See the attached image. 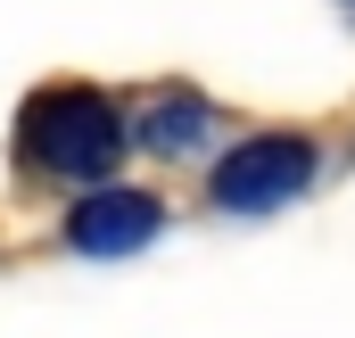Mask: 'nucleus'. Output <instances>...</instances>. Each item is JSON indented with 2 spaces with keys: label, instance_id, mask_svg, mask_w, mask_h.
Wrapping results in <instances>:
<instances>
[{
  "label": "nucleus",
  "instance_id": "obj_1",
  "mask_svg": "<svg viewBox=\"0 0 355 338\" xmlns=\"http://www.w3.org/2000/svg\"><path fill=\"white\" fill-rule=\"evenodd\" d=\"M17 149L25 166L50 173V181H107L124 157V116L116 99L91 83H58L25 99V124H17Z\"/></svg>",
  "mask_w": 355,
  "mask_h": 338
},
{
  "label": "nucleus",
  "instance_id": "obj_2",
  "mask_svg": "<svg viewBox=\"0 0 355 338\" xmlns=\"http://www.w3.org/2000/svg\"><path fill=\"white\" fill-rule=\"evenodd\" d=\"M314 173H322V157H314V141H306V132H248V141L215 166L207 198H215L223 215H272V206L306 198V190H314Z\"/></svg>",
  "mask_w": 355,
  "mask_h": 338
},
{
  "label": "nucleus",
  "instance_id": "obj_3",
  "mask_svg": "<svg viewBox=\"0 0 355 338\" xmlns=\"http://www.w3.org/2000/svg\"><path fill=\"white\" fill-rule=\"evenodd\" d=\"M157 231H166V206L149 190H91L83 206L67 215V248H83V256H132V248H149Z\"/></svg>",
  "mask_w": 355,
  "mask_h": 338
},
{
  "label": "nucleus",
  "instance_id": "obj_4",
  "mask_svg": "<svg viewBox=\"0 0 355 338\" xmlns=\"http://www.w3.org/2000/svg\"><path fill=\"white\" fill-rule=\"evenodd\" d=\"M207 132H215V107H207L198 91H166V99H149V107H141V124H132V141H141V149H157V157H190Z\"/></svg>",
  "mask_w": 355,
  "mask_h": 338
},
{
  "label": "nucleus",
  "instance_id": "obj_5",
  "mask_svg": "<svg viewBox=\"0 0 355 338\" xmlns=\"http://www.w3.org/2000/svg\"><path fill=\"white\" fill-rule=\"evenodd\" d=\"M339 17H347V25H355V0H339Z\"/></svg>",
  "mask_w": 355,
  "mask_h": 338
}]
</instances>
